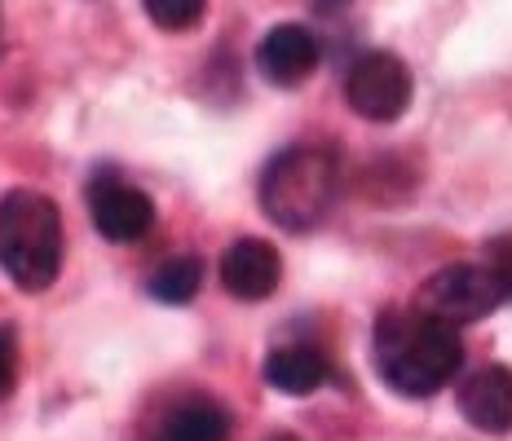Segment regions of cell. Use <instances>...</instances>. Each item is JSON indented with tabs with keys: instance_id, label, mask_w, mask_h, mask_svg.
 I'll return each instance as SVG.
<instances>
[{
	"instance_id": "17",
	"label": "cell",
	"mask_w": 512,
	"mask_h": 441,
	"mask_svg": "<svg viewBox=\"0 0 512 441\" xmlns=\"http://www.w3.org/2000/svg\"><path fill=\"white\" fill-rule=\"evenodd\" d=\"M270 441H301V437H292V433H274Z\"/></svg>"
},
{
	"instance_id": "18",
	"label": "cell",
	"mask_w": 512,
	"mask_h": 441,
	"mask_svg": "<svg viewBox=\"0 0 512 441\" xmlns=\"http://www.w3.org/2000/svg\"><path fill=\"white\" fill-rule=\"evenodd\" d=\"M0 49H5V27H0Z\"/></svg>"
},
{
	"instance_id": "5",
	"label": "cell",
	"mask_w": 512,
	"mask_h": 441,
	"mask_svg": "<svg viewBox=\"0 0 512 441\" xmlns=\"http://www.w3.org/2000/svg\"><path fill=\"white\" fill-rule=\"evenodd\" d=\"M411 67L398 53L371 49L349 67L345 75V98L349 106L371 124H393L411 106Z\"/></svg>"
},
{
	"instance_id": "12",
	"label": "cell",
	"mask_w": 512,
	"mask_h": 441,
	"mask_svg": "<svg viewBox=\"0 0 512 441\" xmlns=\"http://www.w3.org/2000/svg\"><path fill=\"white\" fill-rule=\"evenodd\" d=\"M199 283H204V261L199 256H173L146 278V292L159 305H190L199 296Z\"/></svg>"
},
{
	"instance_id": "16",
	"label": "cell",
	"mask_w": 512,
	"mask_h": 441,
	"mask_svg": "<svg viewBox=\"0 0 512 441\" xmlns=\"http://www.w3.org/2000/svg\"><path fill=\"white\" fill-rule=\"evenodd\" d=\"M349 0H314V9L318 14H336V9H345Z\"/></svg>"
},
{
	"instance_id": "3",
	"label": "cell",
	"mask_w": 512,
	"mask_h": 441,
	"mask_svg": "<svg viewBox=\"0 0 512 441\" xmlns=\"http://www.w3.org/2000/svg\"><path fill=\"white\" fill-rule=\"evenodd\" d=\"M0 270L23 292H49L62 270V212L40 190H9L0 199Z\"/></svg>"
},
{
	"instance_id": "1",
	"label": "cell",
	"mask_w": 512,
	"mask_h": 441,
	"mask_svg": "<svg viewBox=\"0 0 512 441\" xmlns=\"http://www.w3.org/2000/svg\"><path fill=\"white\" fill-rule=\"evenodd\" d=\"M371 362H376L384 389L398 397H415V402L433 397L464 367L460 327L424 309H389L380 314L376 336H371Z\"/></svg>"
},
{
	"instance_id": "7",
	"label": "cell",
	"mask_w": 512,
	"mask_h": 441,
	"mask_svg": "<svg viewBox=\"0 0 512 441\" xmlns=\"http://www.w3.org/2000/svg\"><path fill=\"white\" fill-rule=\"evenodd\" d=\"M318 58H323V45L318 36L301 23H279L261 36L256 45V71L274 84V89H296L309 75L318 71Z\"/></svg>"
},
{
	"instance_id": "2",
	"label": "cell",
	"mask_w": 512,
	"mask_h": 441,
	"mask_svg": "<svg viewBox=\"0 0 512 441\" xmlns=\"http://www.w3.org/2000/svg\"><path fill=\"white\" fill-rule=\"evenodd\" d=\"M261 208L283 230H314L340 195V159L327 146H287L261 172Z\"/></svg>"
},
{
	"instance_id": "11",
	"label": "cell",
	"mask_w": 512,
	"mask_h": 441,
	"mask_svg": "<svg viewBox=\"0 0 512 441\" xmlns=\"http://www.w3.org/2000/svg\"><path fill=\"white\" fill-rule=\"evenodd\" d=\"M230 411L212 397H186L155 424L151 441H230Z\"/></svg>"
},
{
	"instance_id": "13",
	"label": "cell",
	"mask_w": 512,
	"mask_h": 441,
	"mask_svg": "<svg viewBox=\"0 0 512 441\" xmlns=\"http://www.w3.org/2000/svg\"><path fill=\"white\" fill-rule=\"evenodd\" d=\"M142 9L159 31H190L204 23L208 0H142Z\"/></svg>"
},
{
	"instance_id": "8",
	"label": "cell",
	"mask_w": 512,
	"mask_h": 441,
	"mask_svg": "<svg viewBox=\"0 0 512 441\" xmlns=\"http://www.w3.org/2000/svg\"><path fill=\"white\" fill-rule=\"evenodd\" d=\"M279 278H283L279 247L265 239H239L221 256V287L234 300H270L279 292Z\"/></svg>"
},
{
	"instance_id": "6",
	"label": "cell",
	"mask_w": 512,
	"mask_h": 441,
	"mask_svg": "<svg viewBox=\"0 0 512 441\" xmlns=\"http://www.w3.org/2000/svg\"><path fill=\"white\" fill-rule=\"evenodd\" d=\"M89 217L106 243H137L155 230V203L115 168H98L89 177Z\"/></svg>"
},
{
	"instance_id": "9",
	"label": "cell",
	"mask_w": 512,
	"mask_h": 441,
	"mask_svg": "<svg viewBox=\"0 0 512 441\" xmlns=\"http://www.w3.org/2000/svg\"><path fill=\"white\" fill-rule=\"evenodd\" d=\"M460 415L477 433H508L512 428V371L490 362V367H477L468 380L460 384Z\"/></svg>"
},
{
	"instance_id": "14",
	"label": "cell",
	"mask_w": 512,
	"mask_h": 441,
	"mask_svg": "<svg viewBox=\"0 0 512 441\" xmlns=\"http://www.w3.org/2000/svg\"><path fill=\"white\" fill-rule=\"evenodd\" d=\"M18 384V336L14 327H0V402L14 393Z\"/></svg>"
},
{
	"instance_id": "4",
	"label": "cell",
	"mask_w": 512,
	"mask_h": 441,
	"mask_svg": "<svg viewBox=\"0 0 512 441\" xmlns=\"http://www.w3.org/2000/svg\"><path fill=\"white\" fill-rule=\"evenodd\" d=\"M499 305H508V287L499 283V274L486 261L446 265L433 278H424L420 296H415V309L451 322V327H464V322L495 314Z\"/></svg>"
},
{
	"instance_id": "10",
	"label": "cell",
	"mask_w": 512,
	"mask_h": 441,
	"mask_svg": "<svg viewBox=\"0 0 512 441\" xmlns=\"http://www.w3.org/2000/svg\"><path fill=\"white\" fill-rule=\"evenodd\" d=\"M332 380V362L314 344H283L265 358V384L287 397H309Z\"/></svg>"
},
{
	"instance_id": "15",
	"label": "cell",
	"mask_w": 512,
	"mask_h": 441,
	"mask_svg": "<svg viewBox=\"0 0 512 441\" xmlns=\"http://www.w3.org/2000/svg\"><path fill=\"white\" fill-rule=\"evenodd\" d=\"M486 265L499 274V283L508 287V300H512V234L486 243Z\"/></svg>"
}]
</instances>
